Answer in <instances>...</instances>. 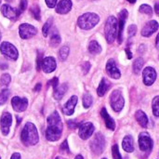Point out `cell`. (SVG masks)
Segmentation results:
<instances>
[{"label":"cell","instance_id":"obj_1","mask_svg":"<svg viewBox=\"0 0 159 159\" xmlns=\"http://www.w3.org/2000/svg\"><path fill=\"white\" fill-rule=\"evenodd\" d=\"M48 128L46 130V138L49 142H56L61 137L62 122L58 112H53L48 117Z\"/></svg>","mask_w":159,"mask_h":159},{"label":"cell","instance_id":"obj_2","mask_svg":"<svg viewBox=\"0 0 159 159\" xmlns=\"http://www.w3.org/2000/svg\"><path fill=\"white\" fill-rule=\"evenodd\" d=\"M20 139H21L22 143L26 146L36 144L39 141V136H38L36 127L31 122L26 123L21 130Z\"/></svg>","mask_w":159,"mask_h":159},{"label":"cell","instance_id":"obj_3","mask_svg":"<svg viewBox=\"0 0 159 159\" xmlns=\"http://www.w3.org/2000/svg\"><path fill=\"white\" fill-rule=\"evenodd\" d=\"M99 21H100V17L97 14L88 12L81 15L78 18L77 24L83 30H90L94 26H96Z\"/></svg>","mask_w":159,"mask_h":159},{"label":"cell","instance_id":"obj_4","mask_svg":"<svg viewBox=\"0 0 159 159\" xmlns=\"http://www.w3.org/2000/svg\"><path fill=\"white\" fill-rule=\"evenodd\" d=\"M117 27H118V22L116 18H115L114 16H110L106 20L105 28H104L105 37L109 44H112L115 41L117 34Z\"/></svg>","mask_w":159,"mask_h":159},{"label":"cell","instance_id":"obj_5","mask_svg":"<svg viewBox=\"0 0 159 159\" xmlns=\"http://www.w3.org/2000/svg\"><path fill=\"white\" fill-rule=\"evenodd\" d=\"M110 103L115 112H120L123 109L125 104V100L121 90L116 89L112 92L110 96Z\"/></svg>","mask_w":159,"mask_h":159},{"label":"cell","instance_id":"obj_6","mask_svg":"<svg viewBox=\"0 0 159 159\" xmlns=\"http://www.w3.org/2000/svg\"><path fill=\"white\" fill-rule=\"evenodd\" d=\"M105 148V139L102 134L97 133L90 142V149L96 156L101 155Z\"/></svg>","mask_w":159,"mask_h":159},{"label":"cell","instance_id":"obj_7","mask_svg":"<svg viewBox=\"0 0 159 159\" xmlns=\"http://www.w3.org/2000/svg\"><path fill=\"white\" fill-rule=\"evenodd\" d=\"M0 51H1V53L5 57L8 58L10 60H14L15 61L19 57V53H18L17 48L12 44H10L8 42H3L1 44V46H0Z\"/></svg>","mask_w":159,"mask_h":159},{"label":"cell","instance_id":"obj_8","mask_svg":"<svg viewBox=\"0 0 159 159\" xmlns=\"http://www.w3.org/2000/svg\"><path fill=\"white\" fill-rule=\"evenodd\" d=\"M139 146L143 152L149 153L153 148V141L147 132H142L139 135Z\"/></svg>","mask_w":159,"mask_h":159},{"label":"cell","instance_id":"obj_9","mask_svg":"<svg viewBox=\"0 0 159 159\" xmlns=\"http://www.w3.org/2000/svg\"><path fill=\"white\" fill-rule=\"evenodd\" d=\"M19 34L22 39H28L37 34V29L28 23H22L19 27Z\"/></svg>","mask_w":159,"mask_h":159},{"label":"cell","instance_id":"obj_10","mask_svg":"<svg viewBox=\"0 0 159 159\" xmlns=\"http://www.w3.org/2000/svg\"><path fill=\"white\" fill-rule=\"evenodd\" d=\"M11 104L15 112L21 113L24 112L27 109L28 106V100L26 98H20V97H13L11 100Z\"/></svg>","mask_w":159,"mask_h":159},{"label":"cell","instance_id":"obj_11","mask_svg":"<svg viewBox=\"0 0 159 159\" xmlns=\"http://www.w3.org/2000/svg\"><path fill=\"white\" fill-rule=\"evenodd\" d=\"M143 83L146 86H151L155 83L157 79V72L153 67H146L144 68L143 72Z\"/></svg>","mask_w":159,"mask_h":159},{"label":"cell","instance_id":"obj_12","mask_svg":"<svg viewBox=\"0 0 159 159\" xmlns=\"http://www.w3.org/2000/svg\"><path fill=\"white\" fill-rule=\"evenodd\" d=\"M93 132H94V126H93V124L90 123V122L84 123V124L80 125V127H79L78 134H79V137H80L82 140H87V139H89V137L92 136Z\"/></svg>","mask_w":159,"mask_h":159},{"label":"cell","instance_id":"obj_13","mask_svg":"<svg viewBox=\"0 0 159 159\" xmlns=\"http://www.w3.org/2000/svg\"><path fill=\"white\" fill-rule=\"evenodd\" d=\"M12 124V116L9 113L5 112L0 119V126H1V131L3 135H7L9 132L10 126Z\"/></svg>","mask_w":159,"mask_h":159},{"label":"cell","instance_id":"obj_14","mask_svg":"<svg viewBox=\"0 0 159 159\" xmlns=\"http://www.w3.org/2000/svg\"><path fill=\"white\" fill-rule=\"evenodd\" d=\"M106 72L107 75L114 78V79H119L121 76V73L118 70V68L116 67V63L114 59H110L107 63H106Z\"/></svg>","mask_w":159,"mask_h":159},{"label":"cell","instance_id":"obj_15","mask_svg":"<svg viewBox=\"0 0 159 159\" xmlns=\"http://www.w3.org/2000/svg\"><path fill=\"white\" fill-rule=\"evenodd\" d=\"M129 16V13L127 9H122V11L119 13V21H118V43H122L123 40V31L125 27V23L127 20V18Z\"/></svg>","mask_w":159,"mask_h":159},{"label":"cell","instance_id":"obj_16","mask_svg":"<svg viewBox=\"0 0 159 159\" xmlns=\"http://www.w3.org/2000/svg\"><path fill=\"white\" fill-rule=\"evenodd\" d=\"M1 12L6 18L9 20H16L20 14V10L10 7L9 5H3L1 7Z\"/></svg>","mask_w":159,"mask_h":159},{"label":"cell","instance_id":"obj_17","mask_svg":"<svg viewBox=\"0 0 159 159\" xmlns=\"http://www.w3.org/2000/svg\"><path fill=\"white\" fill-rule=\"evenodd\" d=\"M158 27V22H157V20H150V21H148V22L144 25V27L143 28V30H142V35L144 36V37H149V36H151L155 32L157 31Z\"/></svg>","mask_w":159,"mask_h":159},{"label":"cell","instance_id":"obj_18","mask_svg":"<svg viewBox=\"0 0 159 159\" xmlns=\"http://www.w3.org/2000/svg\"><path fill=\"white\" fill-rule=\"evenodd\" d=\"M41 67L46 74L52 73L53 71H55V69L57 67V63H56L55 59L53 57H47V58L43 59Z\"/></svg>","mask_w":159,"mask_h":159},{"label":"cell","instance_id":"obj_19","mask_svg":"<svg viewBox=\"0 0 159 159\" xmlns=\"http://www.w3.org/2000/svg\"><path fill=\"white\" fill-rule=\"evenodd\" d=\"M77 97L76 96H72L68 102L64 104V106L62 107V112L66 115V116H72L75 112V108L77 104Z\"/></svg>","mask_w":159,"mask_h":159},{"label":"cell","instance_id":"obj_20","mask_svg":"<svg viewBox=\"0 0 159 159\" xmlns=\"http://www.w3.org/2000/svg\"><path fill=\"white\" fill-rule=\"evenodd\" d=\"M72 6L71 0H61L56 7V12L59 14H66L71 10Z\"/></svg>","mask_w":159,"mask_h":159},{"label":"cell","instance_id":"obj_21","mask_svg":"<svg viewBox=\"0 0 159 159\" xmlns=\"http://www.w3.org/2000/svg\"><path fill=\"white\" fill-rule=\"evenodd\" d=\"M101 115H102V118H103V120H104V122H105L106 127H107L109 129H111V130H115V129H116V122H115V120L110 116V115L107 113V110H106L105 108H102V109Z\"/></svg>","mask_w":159,"mask_h":159},{"label":"cell","instance_id":"obj_22","mask_svg":"<svg viewBox=\"0 0 159 159\" xmlns=\"http://www.w3.org/2000/svg\"><path fill=\"white\" fill-rule=\"evenodd\" d=\"M122 147L123 149L128 152V153H132L134 151V143H133V138L130 135L126 136L123 139L122 142Z\"/></svg>","mask_w":159,"mask_h":159},{"label":"cell","instance_id":"obj_23","mask_svg":"<svg viewBox=\"0 0 159 159\" xmlns=\"http://www.w3.org/2000/svg\"><path fill=\"white\" fill-rule=\"evenodd\" d=\"M110 86H111V85H110V82H109L106 78L103 77V78L102 79V81H101L99 87H98L97 94H98L100 97H102V96L106 93V91L109 89Z\"/></svg>","mask_w":159,"mask_h":159},{"label":"cell","instance_id":"obj_24","mask_svg":"<svg viewBox=\"0 0 159 159\" xmlns=\"http://www.w3.org/2000/svg\"><path fill=\"white\" fill-rule=\"evenodd\" d=\"M136 119L138 121V123L143 127V128H146L148 125V117L145 115V113L142 110H138L135 114Z\"/></svg>","mask_w":159,"mask_h":159},{"label":"cell","instance_id":"obj_25","mask_svg":"<svg viewBox=\"0 0 159 159\" xmlns=\"http://www.w3.org/2000/svg\"><path fill=\"white\" fill-rule=\"evenodd\" d=\"M67 89H68L67 84H62V85H61L60 87H58V88L54 90V98H55L56 100H61V99L64 96V94L66 93Z\"/></svg>","mask_w":159,"mask_h":159},{"label":"cell","instance_id":"obj_26","mask_svg":"<svg viewBox=\"0 0 159 159\" xmlns=\"http://www.w3.org/2000/svg\"><path fill=\"white\" fill-rule=\"evenodd\" d=\"M144 64V60L143 58H137L133 62V72L135 75H139L141 70L143 69V66Z\"/></svg>","mask_w":159,"mask_h":159},{"label":"cell","instance_id":"obj_27","mask_svg":"<svg viewBox=\"0 0 159 159\" xmlns=\"http://www.w3.org/2000/svg\"><path fill=\"white\" fill-rule=\"evenodd\" d=\"M89 50L92 54H98L102 51V47L100 46V44L97 41L92 40L89 45Z\"/></svg>","mask_w":159,"mask_h":159},{"label":"cell","instance_id":"obj_28","mask_svg":"<svg viewBox=\"0 0 159 159\" xmlns=\"http://www.w3.org/2000/svg\"><path fill=\"white\" fill-rule=\"evenodd\" d=\"M152 109L155 116L159 117V96H156L152 101Z\"/></svg>","mask_w":159,"mask_h":159},{"label":"cell","instance_id":"obj_29","mask_svg":"<svg viewBox=\"0 0 159 159\" xmlns=\"http://www.w3.org/2000/svg\"><path fill=\"white\" fill-rule=\"evenodd\" d=\"M50 46L56 48L59 46V44L61 43V36L59 35V34L57 32H54L52 34H51V37H50Z\"/></svg>","mask_w":159,"mask_h":159},{"label":"cell","instance_id":"obj_30","mask_svg":"<svg viewBox=\"0 0 159 159\" xmlns=\"http://www.w3.org/2000/svg\"><path fill=\"white\" fill-rule=\"evenodd\" d=\"M69 52H70V49L67 46H64L62 47L61 49H60V52H59V56H60V59L61 61H65L69 55Z\"/></svg>","mask_w":159,"mask_h":159},{"label":"cell","instance_id":"obj_31","mask_svg":"<svg viewBox=\"0 0 159 159\" xmlns=\"http://www.w3.org/2000/svg\"><path fill=\"white\" fill-rule=\"evenodd\" d=\"M10 91L8 89H3L0 93V105H3L7 102L8 97H9Z\"/></svg>","mask_w":159,"mask_h":159},{"label":"cell","instance_id":"obj_32","mask_svg":"<svg viewBox=\"0 0 159 159\" xmlns=\"http://www.w3.org/2000/svg\"><path fill=\"white\" fill-rule=\"evenodd\" d=\"M10 83V75L8 74H4L2 75L1 78H0V85L3 88H6L9 85Z\"/></svg>","mask_w":159,"mask_h":159},{"label":"cell","instance_id":"obj_33","mask_svg":"<svg viewBox=\"0 0 159 159\" xmlns=\"http://www.w3.org/2000/svg\"><path fill=\"white\" fill-rule=\"evenodd\" d=\"M92 104V97L90 94L86 93L83 96V105L85 108H89Z\"/></svg>","mask_w":159,"mask_h":159},{"label":"cell","instance_id":"obj_34","mask_svg":"<svg viewBox=\"0 0 159 159\" xmlns=\"http://www.w3.org/2000/svg\"><path fill=\"white\" fill-rule=\"evenodd\" d=\"M51 24H52V19H51V18L48 19V20H47V22L44 24V26H43V28H42V33H43V35H44L45 37L48 36V32H49V29H50V27H51Z\"/></svg>","mask_w":159,"mask_h":159},{"label":"cell","instance_id":"obj_35","mask_svg":"<svg viewBox=\"0 0 159 159\" xmlns=\"http://www.w3.org/2000/svg\"><path fill=\"white\" fill-rule=\"evenodd\" d=\"M140 12L147 14V15H152L153 14V9H152V7L149 5L144 4V5H142L140 7Z\"/></svg>","mask_w":159,"mask_h":159},{"label":"cell","instance_id":"obj_36","mask_svg":"<svg viewBox=\"0 0 159 159\" xmlns=\"http://www.w3.org/2000/svg\"><path fill=\"white\" fill-rule=\"evenodd\" d=\"M112 153H113V158L114 159H123L121 155H120V152H119V149H118V145L117 144H115L112 148Z\"/></svg>","mask_w":159,"mask_h":159},{"label":"cell","instance_id":"obj_37","mask_svg":"<svg viewBox=\"0 0 159 159\" xmlns=\"http://www.w3.org/2000/svg\"><path fill=\"white\" fill-rule=\"evenodd\" d=\"M31 12L34 16V18L37 20H40V9H39V7L38 6H34L32 8H31Z\"/></svg>","mask_w":159,"mask_h":159},{"label":"cell","instance_id":"obj_38","mask_svg":"<svg viewBox=\"0 0 159 159\" xmlns=\"http://www.w3.org/2000/svg\"><path fill=\"white\" fill-rule=\"evenodd\" d=\"M137 33V26L135 24H131L129 27V30H128V34L131 37V36H134Z\"/></svg>","mask_w":159,"mask_h":159},{"label":"cell","instance_id":"obj_39","mask_svg":"<svg viewBox=\"0 0 159 159\" xmlns=\"http://www.w3.org/2000/svg\"><path fill=\"white\" fill-rule=\"evenodd\" d=\"M42 61H43V56H42V53L39 52L37 55V59H36V70L37 71L40 70V67L42 66Z\"/></svg>","mask_w":159,"mask_h":159},{"label":"cell","instance_id":"obj_40","mask_svg":"<svg viewBox=\"0 0 159 159\" xmlns=\"http://www.w3.org/2000/svg\"><path fill=\"white\" fill-rule=\"evenodd\" d=\"M27 7V0H20V12H23Z\"/></svg>","mask_w":159,"mask_h":159},{"label":"cell","instance_id":"obj_41","mask_svg":"<svg viewBox=\"0 0 159 159\" xmlns=\"http://www.w3.org/2000/svg\"><path fill=\"white\" fill-rule=\"evenodd\" d=\"M82 69H83V72L84 74H88V72L89 71L90 69V63L89 61H85L82 65Z\"/></svg>","mask_w":159,"mask_h":159},{"label":"cell","instance_id":"obj_42","mask_svg":"<svg viewBox=\"0 0 159 159\" xmlns=\"http://www.w3.org/2000/svg\"><path fill=\"white\" fill-rule=\"evenodd\" d=\"M61 151H62V152H66V153H69L68 143H67V141H66V140L61 143Z\"/></svg>","mask_w":159,"mask_h":159},{"label":"cell","instance_id":"obj_43","mask_svg":"<svg viewBox=\"0 0 159 159\" xmlns=\"http://www.w3.org/2000/svg\"><path fill=\"white\" fill-rule=\"evenodd\" d=\"M49 84L53 87L54 89H56L58 88V85H59V79H58L57 77H54V78H52V79L49 81Z\"/></svg>","mask_w":159,"mask_h":159},{"label":"cell","instance_id":"obj_44","mask_svg":"<svg viewBox=\"0 0 159 159\" xmlns=\"http://www.w3.org/2000/svg\"><path fill=\"white\" fill-rule=\"evenodd\" d=\"M46 3H47V6L50 8L54 7L57 4V0H46Z\"/></svg>","mask_w":159,"mask_h":159},{"label":"cell","instance_id":"obj_45","mask_svg":"<svg viewBox=\"0 0 159 159\" xmlns=\"http://www.w3.org/2000/svg\"><path fill=\"white\" fill-rule=\"evenodd\" d=\"M67 123H68L69 128H71V129H75V128L78 126V124H77L76 122H75L74 120H70V121H68Z\"/></svg>","mask_w":159,"mask_h":159},{"label":"cell","instance_id":"obj_46","mask_svg":"<svg viewBox=\"0 0 159 159\" xmlns=\"http://www.w3.org/2000/svg\"><path fill=\"white\" fill-rule=\"evenodd\" d=\"M126 53H127V57H128V59L129 60H130V59H132V53H131V51L129 49V48H126Z\"/></svg>","mask_w":159,"mask_h":159},{"label":"cell","instance_id":"obj_47","mask_svg":"<svg viewBox=\"0 0 159 159\" xmlns=\"http://www.w3.org/2000/svg\"><path fill=\"white\" fill-rule=\"evenodd\" d=\"M10 159H20V155L19 153H14L11 156V158Z\"/></svg>","mask_w":159,"mask_h":159},{"label":"cell","instance_id":"obj_48","mask_svg":"<svg viewBox=\"0 0 159 159\" xmlns=\"http://www.w3.org/2000/svg\"><path fill=\"white\" fill-rule=\"evenodd\" d=\"M155 10H156V13L159 15V3H157L156 6H155Z\"/></svg>","mask_w":159,"mask_h":159},{"label":"cell","instance_id":"obj_49","mask_svg":"<svg viewBox=\"0 0 159 159\" xmlns=\"http://www.w3.org/2000/svg\"><path fill=\"white\" fill-rule=\"evenodd\" d=\"M40 89H41V84H37L34 87V91H39Z\"/></svg>","mask_w":159,"mask_h":159},{"label":"cell","instance_id":"obj_50","mask_svg":"<svg viewBox=\"0 0 159 159\" xmlns=\"http://www.w3.org/2000/svg\"><path fill=\"white\" fill-rule=\"evenodd\" d=\"M156 46H157V48H159V34H157V40H156Z\"/></svg>","mask_w":159,"mask_h":159},{"label":"cell","instance_id":"obj_51","mask_svg":"<svg viewBox=\"0 0 159 159\" xmlns=\"http://www.w3.org/2000/svg\"><path fill=\"white\" fill-rule=\"evenodd\" d=\"M75 159H84V158H83V157H82L81 155H78V156H76V157H75Z\"/></svg>","mask_w":159,"mask_h":159},{"label":"cell","instance_id":"obj_52","mask_svg":"<svg viewBox=\"0 0 159 159\" xmlns=\"http://www.w3.org/2000/svg\"><path fill=\"white\" fill-rule=\"evenodd\" d=\"M137 0H128V2H129V3H131V4H133V3H135Z\"/></svg>","mask_w":159,"mask_h":159},{"label":"cell","instance_id":"obj_53","mask_svg":"<svg viewBox=\"0 0 159 159\" xmlns=\"http://www.w3.org/2000/svg\"><path fill=\"white\" fill-rule=\"evenodd\" d=\"M55 159H65V158H63V157H57Z\"/></svg>","mask_w":159,"mask_h":159},{"label":"cell","instance_id":"obj_54","mask_svg":"<svg viewBox=\"0 0 159 159\" xmlns=\"http://www.w3.org/2000/svg\"><path fill=\"white\" fill-rule=\"evenodd\" d=\"M7 2H11V1H13V0H6Z\"/></svg>","mask_w":159,"mask_h":159},{"label":"cell","instance_id":"obj_55","mask_svg":"<svg viewBox=\"0 0 159 159\" xmlns=\"http://www.w3.org/2000/svg\"><path fill=\"white\" fill-rule=\"evenodd\" d=\"M0 39H1V34H0Z\"/></svg>","mask_w":159,"mask_h":159},{"label":"cell","instance_id":"obj_56","mask_svg":"<svg viewBox=\"0 0 159 159\" xmlns=\"http://www.w3.org/2000/svg\"><path fill=\"white\" fill-rule=\"evenodd\" d=\"M0 4H1V0H0Z\"/></svg>","mask_w":159,"mask_h":159},{"label":"cell","instance_id":"obj_57","mask_svg":"<svg viewBox=\"0 0 159 159\" xmlns=\"http://www.w3.org/2000/svg\"><path fill=\"white\" fill-rule=\"evenodd\" d=\"M102 159H107V158H102Z\"/></svg>","mask_w":159,"mask_h":159},{"label":"cell","instance_id":"obj_58","mask_svg":"<svg viewBox=\"0 0 159 159\" xmlns=\"http://www.w3.org/2000/svg\"><path fill=\"white\" fill-rule=\"evenodd\" d=\"M0 159H1V158H0Z\"/></svg>","mask_w":159,"mask_h":159}]
</instances>
